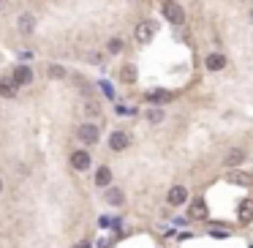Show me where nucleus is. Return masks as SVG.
<instances>
[{"mask_svg":"<svg viewBox=\"0 0 253 248\" xmlns=\"http://www.w3.org/2000/svg\"><path fill=\"white\" fill-rule=\"evenodd\" d=\"M207 68L210 71H221V68H226V58L224 55H218V52H212V55H207Z\"/></svg>","mask_w":253,"mask_h":248,"instance_id":"11","label":"nucleus"},{"mask_svg":"<svg viewBox=\"0 0 253 248\" xmlns=\"http://www.w3.org/2000/svg\"><path fill=\"white\" fill-rule=\"evenodd\" d=\"M33 28H35L33 14H22V17H19V30H22V33H33Z\"/></svg>","mask_w":253,"mask_h":248,"instance_id":"16","label":"nucleus"},{"mask_svg":"<svg viewBox=\"0 0 253 248\" xmlns=\"http://www.w3.org/2000/svg\"><path fill=\"white\" fill-rule=\"evenodd\" d=\"M237 218H240V224L253 221V199H242L240 202V207H237Z\"/></svg>","mask_w":253,"mask_h":248,"instance_id":"8","label":"nucleus"},{"mask_svg":"<svg viewBox=\"0 0 253 248\" xmlns=\"http://www.w3.org/2000/svg\"><path fill=\"white\" fill-rule=\"evenodd\" d=\"M136 79V68L134 65H125V71H123V82H134Z\"/></svg>","mask_w":253,"mask_h":248,"instance_id":"18","label":"nucleus"},{"mask_svg":"<svg viewBox=\"0 0 253 248\" xmlns=\"http://www.w3.org/2000/svg\"><path fill=\"white\" fill-rule=\"evenodd\" d=\"M106 49H109V55H120L123 52V41H120V38H112V41L106 44Z\"/></svg>","mask_w":253,"mask_h":248,"instance_id":"17","label":"nucleus"},{"mask_svg":"<svg viewBox=\"0 0 253 248\" xmlns=\"http://www.w3.org/2000/svg\"><path fill=\"white\" fill-rule=\"evenodd\" d=\"M104 199L109 202V205L120 207V205H123V199H125V194H123L120 188H109V191H106V196H104Z\"/></svg>","mask_w":253,"mask_h":248,"instance_id":"14","label":"nucleus"},{"mask_svg":"<svg viewBox=\"0 0 253 248\" xmlns=\"http://www.w3.org/2000/svg\"><path fill=\"white\" fill-rule=\"evenodd\" d=\"M109 183H112V169H109V166H101V169L95 172V186L106 188Z\"/></svg>","mask_w":253,"mask_h":248,"instance_id":"12","label":"nucleus"},{"mask_svg":"<svg viewBox=\"0 0 253 248\" xmlns=\"http://www.w3.org/2000/svg\"><path fill=\"white\" fill-rule=\"evenodd\" d=\"M49 74H52L55 79H60V77H65V71L60 68V65H52V68H49Z\"/></svg>","mask_w":253,"mask_h":248,"instance_id":"21","label":"nucleus"},{"mask_svg":"<svg viewBox=\"0 0 253 248\" xmlns=\"http://www.w3.org/2000/svg\"><path fill=\"white\" fill-rule=\"evenodd\" d=\"M0 191H3V180H0Z\"/></svg>","mask_w":253,"mask_h":248,"instance_id":"23","label":"nucleus"},{"mask_svg":"<svg viewBox=\"0 0 253 248\" xmlns=\"http://www.w3.org/2000/svg\"><path fill=\"white\" fill-rule=\"evenodd\" d=\"M74 248H93V246H90L87 240H79V243H77V246H74Z\"/></svg>","mask_w":253,"mask_h":248,"instance_id":"22","label":"nucleus"},{"mask_svg":"<svg viewBox=\"0 0 253 248\" xmlns=\"http://www.w3.org/2000/svg\"><path fill=\"white\" fill-rule=\"evenodd\" d=\"M11 79L17 82V88L30 85V82H33V71H30L28 65H17V68H14V74H11Z\"/></svg>","mask_w":253,"mask_h":248,"instance_id":"4","label":"nucleus"},{"mask_svg":"<svg viewBox=\"0 0 253 248\" xmlns=\"http://www.w3.org/2000/svg\"><path fill=\"white\" fill-rule=\"evenodd\" d=\"M128 145H131V136L125 134V131H114V134L109 136V148L117 150V153H120V150H125Z\"/></svg>","mask_w":253,"mask_h":248,"instance_id":"6","label":"nucleus"},{"mask_svg":"<svg viewBox=\"0 0 253 248\" xmlns=\"http://www.w3.org/2000/svg\"><path fill=\"white\" fill-rule=\"evenodd\" d=\"M242 161H245V150H240V148L229 150V155H226V166H237V164H242Z\"/></svg>","mask_w":253,"mask_h":248,"instance_id":"15","label":"nucleus"},{"mask_svg":"<svg viewBox=\"0 0 253 248\" xmlns=\"http://www.w3.org/2000/svg\"><path fill=\"white\" fill-rule=\"evenodd\" d=\"M188 199V191H185V186H171L169 188V194H166V202H169V205H183V202Z\"/></svg>","mask_w":253,"mask_h":248,"instance_id":"5","label":"nucleus"},{"mask_svg":"<svg viewBox=\"0 0 253 248\" xmlns=\"http://www.w3.org/2000/svg\"><path fill=\"white\" fill-rule=\"evenodd\" d=\"M251 22H253V11H251Z\"/></svg>","mask_w":253,"mask_h":248,"instance_id":"24","label":"nucleus"},{"mask_svg":"<svg viewBox=\"0 0 253 248\" xmlns=\"http://www.w3.org/2000/svg\"><path fill=\"white\" fill-rule=\"evenodd\" d=\"M87 115H101V109H98V104H95V101H87Z\"/></svg>","mask_w":253,"mask_h":248,"instance_id":"20","label":"nucleus"},{"mask_svg":"<svg viewBox=\"0 0 253 248\" xmlns=\"http://www.w3.org/2000/svg\"><path fill=\"white\" fill-rule=\"evenodd\" d=\"M191 218H196V221L207 218V205H204V199H196L194 205H191Z\"/></svg>","mask_w":253,"mask_h":248,"instance_id":"13","label":"nucleus"},{"mask_svg":"<svg viewBox=\"0 0 253 248\" xmlns=\"http://www.w3.org/2000/svg\"><path fill=\"white\" fill-rule=\"evenodd\" d=\"M147 120H150V123H161V120H164V112H161V109H150Z\"/></svg>","mask_w":253,"mask_h":248,"instance_id":"19","label":"nucleus"},{"mask_svg":"<svg viewBox=\"0 0 253 248\" xmlns=\"http://www.w3.org/2000/svg\"><path fill=\"white\" fill-rule=\"evenodd\" d=\"M90 164H93V158H90L87 150H77V153H71V166H74V169L84 172V169H90Z\"/></svg>","mask_w":253,"mask_h":248,"instance_id":"2","label":"nucleus"},{"mask_svg":"<svg viewBox=\"0 0 253 248\" xmlns=\"http://www.w3.org/2000/svg\"><path fill=\"white\" fill-rule=\"evenodd\" d=\"M147 101L150 104H169V101H174V93L171 90H153V93H147Z\"/></svg>","mask_w":253,"mask_h":248,"instance_id":"9","label":"nucleus"},{"mask_svg":"<svg viewBox=\"0 0 253 248\" xmlns=\"http://www.w3.org/2000/svg\"><path fill=\"white\" fill-rule=\"evenodd\" d=\"M0 95L3 98H14L17 95V82L11 77H0Z\"/></svg>","mask_w":253,"mask_h":248,"instance_id":"10","label":"nucleus"},{"mask_svg":"<svg viewBox=\"0 0 253 248\" xmlns=\"http://www.w3.org/2000/svg\"><path fill=\"white\" fill-rule=\"evenodd\" d=\"M164 14H166V19H169L171 25H185V11L177 6V3H171V0L164 6Z\"/></svg>","mask_w":253,"mask_h":248,"instance_id":"1","label":"nucleus"},{"mask_svg":"<svg viewBox=\"0 0 253 248\" xmlns=\"http://www.w3.org/2000/svg\"><path fill=\"white\" fill-rule=\"evenodd\" d=\"M77 136L84 142V145H95V142H98V128H95L93 123H84V125H79Z\"/></svg>","mask_w":253,"mask_h":248,"instance_id":"3","label":"nucleus"},{"mask_svg":"<svg viewBox=\"0 0 253 248\" xmlns=\"http://www.w3.org/2000/svg\"><path fill=\"white\" fill-rule=\"evenodd\" d=\"M153 33H155L153 22H139V25H136V41H139V44H147L150 38H153Z\"/></svg>","mask_w":253,"mask_h":248,"instance_id":"7","label":"nucleus"}]
</instances>
